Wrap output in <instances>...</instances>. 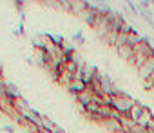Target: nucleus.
I'll use <instances>...</instances> for the list:
<instances>
[{
	"label": "nucleus",
	"instance_id": "f257e3e1",
	"mask_svg": "<svg viewBox=\"0 0 154 133\" xmlns=\"http://www.w3.org/2000/svg\"><path fill=\"white\" fill-rule=\"evenodd\" d=\"M134 102H136V99H132L131 95H127V93L122 91V89H118V91H114V93L111 95V106H112L120 115H129V111H131V108L134 106Z\"/></svg>",
	"mask_w": 154,
	"mask_h": 133
},
{
	"label": "nucleus",
	"instance_id": "f03ea898",
	"mask_svg": "<svg viewBox=\"0 0 154 133\" xmlns=\"http://www.w3.org/2000/svg\"><path fill=\"white\" fill-rule=\"evenodd\" d=\"M0 113H4L6 117H11L15 118L17 117V109H15V100H11L9 97H0Z\"/></svg>",
	"mask_w": 154,
	"mask_h": 133
},
{
	"label": "nucleus",
	"instance_id": "7ed1b4c3",
	"mask_svg": "<svg viewBox=\"0 0 154 133\" xmlns=\"http://www.w3.org/2000/svg\"><path fill=\"white\" fill-rule=\"evenodd\" d=\"M98 15H100V11H98L96 4H91V2H89V8L80 15V18H82L89 28H93V26H94V22H96V18H98Z\"/></svg>",
	"mask_w": 154,
	"mask_h": 133
},
{
	"label": "nucleus",
	"instance_id": "20e7f679",
	"mask_svg": "<svg viewBox=\"0 0 154 133\" xmlns=\"http://www.w3.org/2000/svg\"><path fill=\"white\" fill-rule=\"evenodd\" d=\"M152 73H154V57H150V58H147V60H145V64L138 70V77L145 82Z\"/></svg>",
	"mask_w": 154,
	"mask_h": 133
},
{
	"label": "nucleus",
	"instance_id": "39448f33",
	"mask_svg": "<svg viewBox=\"0 0 154 133\" xmlns=\"http://www.w3.org/2000/svg\"><path fill=\"white\" fill-rule=\"evenodd\" d=\"M145 104L143 102H140V100H136L134 102V106L131 108V111H129V117L134 120V122H141L143 120V113H145Z\"/></svg>",
	"mask_w": 154,
	"mask_h": 133
},
{
	"label": "nucleus",
	"instance_id": "423d86ee",
	"mask_svg": "<svg viewBox=\"0 0 154 133\" xmlns=\"http://www.w3.org/2000/svg\"><path fill=\"white\" fill-rule=\"evenodd\" d=\"M100 126L105 128V129L111 131V133H125V131H123V126H122V122H120L118 118H107V120H103Z\"/></svg>",
	"mask_w": 154,
	"mask_h": 133
},
{
	"label": "nucleus",
	"instance_id": "0eeeda50",
	"mask_svg": "<svg viewBox=\"0 0 154 133\" xmlns=\"http://www.w3.org/2000/svg\"><path fill=\"white\" fill-rule=\"evenodd\" d=\"M69 8H71V13L72 15H82L87 8H89V2H84V0H71L69 2Z\"/></svg>",
	"mask_w": 154,
	"mask_h": 133
},
{
	"label": "nucleus",
	"instance_id": "6e6552de",
	"mask_svg": "<svg viewBox=\"0 0 154 133\" xmlns=\"http://www.w3.org/2000/svg\"><path fill=\"white\" fill-rule=\"evenodd\" d=\"M85 88H87V84H85L82 79H72V82H71V86L67 88V91H69L72 97H76V95H80Z\"/></svg>",
	"mask_w": 154,
	"mask_h": 133
},
{
	"label": "nucleus",
	"instance_id": "1a4fd4ad",
	"mask_svg": "<svg viewBox=\"0 0 154 133\" xmlns=\"http://www.w3.org/2000/svg\"><path fill=\"white\" fill-rule=\"evenodd\" d=\"M116 53H118V57H120V58H123V60L131 62V60H132V57H134V47H131L129 44H127V46H120V47H116Z\"/></svg>",
	"mask_w": 154,
	"mask_h": 133
},
{
	"label": "nucleus",
	"instance_id": "9d476101",
	"mask_svg": "<svg viewBox=\"0 0 154 133\" xmlns=\"http://www.w3.org/2000/svg\"><path fill=\"white\" fill-rule=\"evenodd\" d=\"M6 97H9L11 100H17L18 97H22V93H20V89H18V86H17V84L8 82V88H6Z\"/></svg>",
	"mask_w": 154,
	"mask_h": 133
},
{
	"label": "nucleus",
	"instance_id": "9b49d317",
	"mask_svg": "<svg viewBox=\"0 0 154 133\" xmlns=\"http://www.w3.org/2000/svg\"><path fill=\"white\" fill-rule=\"evenodd\" d=\"M42 128H44V129H47L49 133H54L58 126H56V124H54V122H53V120H51L49 117H45V115H42Z\"/></svg>",
	"mask_w": 154,
	"mask_h": 133
},
{
	"label": "nucleus",
	"instance_id": "f8f14e48",
	"mask_svg": "<svg viewBox=\"0 0 154 133\" xmlns=\"http://www.w3.org/2000/svg\"><path fill=\"white\" fill-rule=\"evenodd\" d=\"M138 44H141V35H138V31L136 33H131L129 35V46L131 47H136Z\"/></svg>",
	"mask_w": 154,
	"mask_h": 133
},
{
	"label": "nucleus",
	"instance_id": "ddd939ff",
	"mask_svg": "<svg viewBox=\"0 0 154 133\" xmlns=\"http://www.w3.org/2000/svg\"><path fill=\"white\" fill-rule=\"evenodd\" d=\"M143 86H145V89H147V91H154V73H152L145 82H143Z\"/></svg>",
	"mask_w": 154,
	"mask_h": 133
},
{
	"label": "nucleus",
	"instance_id": "4468645a",
	"mask_svg": "<svg viewBox=\"0 0 154 133\" xmlns=\"http://www.w3.org/2000/svg\"><path fill=\"white\" fill-rule=\"evenodd\" d=\"M72 42H76V44H85V38H84L82 31H78V33L72 35Z\"/></svg>",
	"mask_w": 154,
	"mask_h": 133
},
{
	"label": "nucleus",
	"instance_id": "2eb2a0df",
	"mask_svg": "<svg viewBox=\"0 0 154 133\" xmlns=\"http://www.w3.org/2000/svg\"><path fill=\"white\" fill-rule=\"evenodd\" d=\"M6 88H8V80L4 77H0V97L6 95Z\"/></svg>",
	"mask_w": 154,
	"mask_h": 133
},
{
	"label": "nucleus",
	"instance_id": "dca6fc26",
	"mask_svg": "<svg viewBox=\"0 0 154 133\" xmlns=\"http://www.w3.org/2000/svg\"><path fill=\"white\" fill-rule=\"evenodd\" d=\"M2 131H4V133H17V129H15L13 124H4V126H2Z\"/></svg>",
	"mask_w": 154,
	"mask_h": 133
},
{
	"label": "nucleus",
	"instance_id": "f3484780",
	"mask_svg": "<svg viewBox=\"0 0 154 133\" xmlns=\"http://www.w3.org/2000/svg\"><path fill=\"white\" fill-rule=\"evenodd\" d=\"M13 33H15V35H18V37H22V35H26V31H24V24L20 22V24H18V28H17V29H15Z\"/></svg>",
	"mask_w": 154,
	"mask_h": 133
},
{
	"label": "nucleus",
	"instance_id": "a211bd4d",
	"mask_svg": "<svg viewBox=\"0 0 154 133\" xmlns=\"http://www.w3.org/2000/svg\"><path fill=\"white\" fill-rule=\"evenodd\" d=\"M15 8H17V9H22V8H24V2H15Z\"/></svg>",
	"mask_w": 154,
	"mask_h": 133
},
{
	"label": "nucleus",
	"instance_id": "6ab92c4d",
	"mask_svg": "<svg viewBox=\"0 0 154 133\" xmlns=\"http://www.w3.org/2000/svg\"><path fill=\"white\" fill-rule=\"evenodd\" d=\"M0 77H4V70H2V64H0Z\"/></svg>",
	"mask_w": 154,
	"mask_h": 133
}]
</instances>
